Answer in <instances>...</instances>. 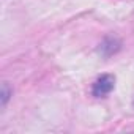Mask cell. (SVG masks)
<instances>
[{
  "label": "cell",
  "mask_w": 134,
  "mask_h": 134,
  "mask_svg": "<svg viewBox=\"0 0 134 134\" xmlns=\"http://www.w3.org/2000/svg\"><path fill=\"white\" fill-rule=\"evenodd\" d=\"M114 85H115V77H114L112 74H104V76H101V77L93 84V90H92V92H93V96H96V98L106 96L107 93L112 92Z\"/></svg>",
  "instance_id": "6da1fadb"
},
{
  "label": "cell",
  "mask_w": 134,
  "mask_h": 134,
  "mask_svg": "<svg viewBox=\"0 0 134 134\" xmlns=\"http://www.w3.org/2000/svg\"><path fill=\"white\" fill-rule=\"evenodd\" d=\"M120 46H121V43H120L117 38H106V40L101 43V52H103L106 57H109V55L118 52V51H120Z\"/></svg>",
  "instance_id": "7a4b0ae2"
},
{
  "label": "cell",
  "mask_w": 134,
  "mask_h": 134,
  "mask_svg": "<svg viewBox=\"0 0 134 134\" xmlns=\"http://www.w3.org/2000/svg\"><path fill=\"white\" fill-rule=\"evenodd\" d=\"M8 98H10V90H8V85L3 84V85H2V106L7 104Z\"/></svg>",
  "instance_id": "3957f363"
}]
</instances>
